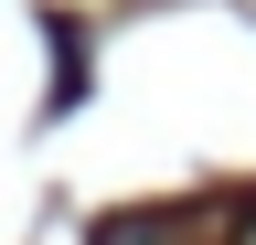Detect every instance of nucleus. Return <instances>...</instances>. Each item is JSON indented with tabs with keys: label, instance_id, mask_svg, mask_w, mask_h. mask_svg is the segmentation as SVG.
Segmentation results:
<instances>
[{
	"label": "nucleus",
	"instance_id": "nucleus-1",
	"mask_svg": "<svg viewBox=\"0 0 256 245\" xmlns=\"http://www.w3.org/2000/svg\"><path fill=\"white\" fill-rule=\"evenodd\" d=\"M96 245H171L160 224H96Z\"/></svg>",
	"mask_w": 256,
	"mask_h": 245
},
{
	"label": "nucleus",
	"instance_id": "nucleus-2",
	"mask_svg": "<svg viewBox=\"0 0 256 245\" xmlns=\"http://www.w3.org/2000/svg\"><path fill=\"white\" fill-rule=\"evenodd\" d=\"M235 245H256V213H246V224H235Z\"/></svg>",
	"mask_w": 256,
	"mask_h": 245
}]
</instances>
